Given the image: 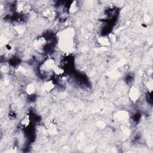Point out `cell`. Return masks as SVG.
I'll return each instance as SVG.
<instances>
[{"label":"cell","mask_w":153,"mask_h":153,"mask_svg":"<svg viewBox=\"0 0 153 153\" xmlns=\"http://www.w3.org/2000/svg\"><path fill=\"white\" fill-rule=\"evenodd\" d=\"M56 64L55 61L52 59V58H48L44 62L41 66V70L43 72H46L50 71H53V69L56 66Z\"/></svg>","instance_id":"1"},{"label":"cell","mask_w":153,"mask_h":153,"mask_svg":"<svg viewBox=\"0 0 153 153\" xmlns=\"http://www.w3.org/2000/svg\"><path fill=\"white\" fill-rule=\"evenodd\" d=\"M114 117L115 120L119 122H125L129 119V114L126 111L121 110L115 113Z\"/></svg>","instance_id":"2"},{"label":"cell","mask_w":153,"mask_h":153,"mask_svg":"<svg viewBox=\"0 0 153 153\" xmlns=\"http://www.w3.org/2000/svg\"><path fill=\"white\" fill-rule=\"evenodd\" d=\"M140 90L137 87L135 86H132L129 90V97L130 99L132 100L133 102H136L137 100L140 99Z\"/></svg>","instance_id":"3"},{"label":"cell","mask_w":153,"mask_h":153,"mask_svg":"<svg viewBox=\"0 0 153 153\" xmlns=\"http://www.w3.org/2000/svg\"><path fill=\"white\" fill-rule=\"evenodd\" d=\"M46 129L48 132L51 135H56L57 133V129L56 125L52 121H49L46 124Z\"/></svg>","instance_id":"4"},{"label":"cell","mask_w":153,"mask_h":153,"mask_svg":"<svg viewBox=\"0 0 153 153\" xmlns=\"http://www.w3.org/2000/svg\"><path fill=\"white\" fill-rule=\"evenodd\" d=\"M97 41L99 44H100L101 46H102L104 47H107L111 44V42L110 40H109L108 36H105V35L100 36V37L98 38Z\"/></svg>","instance_id":"5"},{"label":"cell","mask_w":153,"mask_h":153,"mask_svg":"<svg viewBox=\"0 0 153 153\" xmlns=\"http://www.w3.org/2000/svg\"><path fill=\"white\" fill-rule=\"evenodd\" d=\"M55 87V83L52 80H49L43 84V89L46 92H52Z\"/></svg>","instance_id":"6"},{"label":"cell","mask_w":153,"mask_h":153,"mask_svg":"<svg viewBox=\"0 0 153 153\" xmlns=\"http://www.w3.org/2000/svg\"><path fill=\"white\" fill-rule=\"evenodd\" d=\"M25 90L27 94L30 96H32L35 94L36 92V87L34 83H29L26 86Z\"/></svg>","instance_id":"7"},{"label":"cell","mask_w":153,"mask_h":153,"mask_svg":"<svg viewBox=\"0 0 153 153\" xmlns=\"http://www.w3.org/2000/svg\"><path fill=\"white\" fill-rule=\"evenodd\" d=\"M78 4L77 1L72 2L68 7V11L70 14H74L78 10Z\"/></svg>","instance_id":"8"},{"label":"cell","mask_w":153,"mask_h":153,"mask_svg":"<svg viewBox=\"0 0 153 153\" xmlns=\"http://www.w3.org/2000/svg\"><path fill=\"white\" fill-rule=\"evenodd\" d=\"M52 72L55 74V75L57 77H61L64 74L65 69L62 67H59L57 66V65H56L53 69Z\"/></svg>","instance_id":"9"},{"label":"cell","mask_w":153,"mask_h":153,"mask_svg":"<svg viewBox=\"0 0 153 153\" xmlns=\"http://www.w3.org/2000/svg\"><path fill=\"white\" fill-rule=\"evenodd\" d=\"M31 117L30 115L29 114H26L25 115L24 117L23 118V119L21 121V124L24 127H27L29 126H30V123H31Z\"/></svg>","instance_id":"10"},{"label":"cell","mask_w":153,"mask_h":153,"mask_svg":"<svg viewBox=\"0 0 153 153\" xmlns=\"http://www.w3.org/2000/svg\"><path fill=\"white\" fill-rule=\"evenodd\" d=\"M109 40H110L111 42H115L117 40V37H116V35L113 34V33H111L109 34V35L108 36Z\"/></svg>","instance_id":"11"},{"label":"cell","mask_w":153,"mask_h":153,"mask_svg":"<svg viewBox=\"0 0 153 153\" xmlns=\"http://www.w3.org/2000/svg\"><path fill=\"white\" fill-rule=\"evenodd\" d=\"M147 87L148 88V90L150 92H152V88H153V83L152 80H150L147 83Z\"/></svg>","instance_id":"12"},{"label":"cell","mask_w":153,"mask_h":153,"mask_svg":"<svg viewBox=\"0 0 153 153\" xmlns=\"http://www.w3.org/2000/svg\"><path fill=\"white\" fill-rule=\"evenodd\" d=\"M97 126L100 129H104L106 126V124L103 121H99L97 123Z\"/></svg>","instance_id":"13"},{"label":"cell","mask_w":153,"mask_h":153,"mask_svg":"<svg viewBox=\"0 0 153 153\" xmlns=\"http://www.w3.org/2000/svg\"><path fill=\"white\" fill-rule=\"evenodd\" d=\"M15 29H16V31H17L18 33H19V34H22V32L24 31V28H23L22 27L20 26H16V27L15 28Z\"/></svg>","instance_id":"14"},{"label":"cell","mask_w":153,"mask_h":153,"mask_svg":"<svg viewBox=\"0 0 153 153\" xmlns=\"http://www.w3.org/2000/svg\"><path fill=\"white\" fill-rule=\"evenodd\" d=\"M9 67H7V66H5V65L4 66L2 67V68H1V71L3 72H7L9 71Z\"/></svg>","instance_id":"15"}]
</instances>
